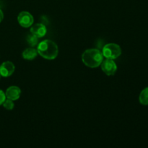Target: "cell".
Wrapping results in <instances>:
<instances>
[{"label":"cell","instance_id":"5bb4252c","mask_svg":"<svg viewBox=\"0 0 148 148\" xmlns=\"http://www.w3.org/2000/svg\"><path fill=\"white\" fill-rule=\"evenodd\" d=\"M4 18V14H3V12L1 11V10H0V23L3 20Z\"/></svg>","mask_w":148,"mask_h":148},{"label":"cell","instance_id":"8992f818","mask_svg":"<svg viewBox=\"0 0 148 148\" xmlns=\"http://www.w3.org/2000/svg\"><path fill=\"white\" fill-rule=\"evenodd\" d=\"M14 69H15V67L12 62L10 61L4 62L0 66V75L4 77H10L14 73Z\"/></svg>","mask_w":148,"mask_h":148},{"label":"cell","instance_id":"6da1fadb","mask_svg":"<svg viewBox=\"0 0 148 148\" xmlns=\"http://www.w3.org/2000/svg\"><path fill=\"white\" fill-rule=\"evenodd\" d=\"M38 53L46 59L51 60L57 57L59 49L56 43L51 40H45L40 42L37 47Z\"/></svg>","mask_w":148,"mask_h":148},{"label":"cell","instance_id":"277c9868","mask_svg":"<svg viewBox=\"0 0 148 148\" xmlns=\"http://www.w3.org/2000/svg\"><path fill=\"white\" fill-rule=\"evenodd\" d=\"M101 66L104 73L108 76L114 75L117 70V65L113 59H106L103 61Z\"/></svg>","mask_w":148,"mask_h":148},{"label":"cell","instance_id":"9c48e42d","mask_svg":"<svg viewBox=\"0 0 148 148\" xmlns=\"http://www.w3.org/2000/svg\"><path fill=\"white\" fill-rule=\"evenodd\" d=\"M22 55H23V57L26 60H33L37 56L38 51L33 48H29V49H26L23 52Z\"/></svg>","mask_w":148,"mask_h":148},{"label":"cell","instance_id":"30bf717a","mask_svg":"<svg viewBox=\"0 0 148 148\" xmlns=\"http://www.w3.org/2000/svg\"><path fill=\"white\" fill-rule=\"evenodd\" d=\"M139 101H140V103L142 105H148V87L144 88L141 91L140 96H139Z\"/></svg>","mask_w":148,"mask_h":148},{"label":"cell","instance_id":"7a4b0ae2","mask_svg":"<svg viewBox=\"0 0 148 148\" xmlns=\"http://www.w3.org/2000/svg\"><path fill=\"white\" fill-rule=\"evenodd\" d=\"M82 60L84 64L90 68H96L103 61L102 52L96 49H88L82 55Z\"/></svg>","mask_w":148,"mask_h":148},{"label":"cell","instance_id":"8fae6325","mask_svg":"<svg viewBox=\"0 0 148 148\" xmlns=\"http://www.w3.org/2000/svg\"><path fill=\"white\" fill-rule=\"evenodd\" d=\"M38 38L35 36L34 35H28L27 37V42L31 47H34V46H36V45L38 44Z\"/></svg>","mask_w":148,"mask_h":148},{"label":"cell","instance_id":"7c38bea8","mask_svg":"<svg viewBox=\"0 0 148 148\" xmlns=\"http://www.w3.org/2000/svg\"><path fill=\"white\" fill-rule=\"evenodd\" d=\"M3 106L7 110H12L13 108H14V103H13V101L7 98V99L5 100L4 102L3 103Z\"/></svg>","mask_w":148,"mask_h":148},{"label":"cell","instance_id":"4fadbf2b","mask_svg":"<svg viewBox=\"0 0 148 148\" xmlns=\"http://www.w3.org/2000/svg\"><path fill=\"white\" fill-rule=\"evenodd\" d=\"M5 100H6L5 93H4L1 90H0V106L2 105L3 103L4 102Z\"/></svg>","mask_w":148,"mask_h":148},{"label":"cell","instance_id":"52a82bcc","mask_svg":"<svg viewBox=\"0 0 148 148\" xmlns=\"http://www.w3.org/2000/svg\"><path fill=\"white\" fill-rule=\"evenodd\" d=\"M47 32V29L46 27L43 24L41 23H37V24L34 25L32 26L30 28V33L31 34L34 35L37 38H42L46 34Z\"/></svg>","mask_w":148,"mask_h":148},{"label":"cell","instance_id":"5b68a950","mask_svg":"<svg viewBox=\"0 0 148 148\" xmlns=\"http://www.w3.org/2000/svg\"><path fill=\"white\" fill-rule=\"evenodd\" d=\"M17 20H18L19 24L22 27H29L32 26V25L33 24L34 19H33V15L30 13L23 11L19 14L18 17H17Z\"/></svg>","mask_w":148,"mask_h":148},{"label":"cell","instance_id":"3957f363","mask_svg":"<svg viewBox=\"0 0 148 148\" xmlns=\"http://www.w3.org/2000/svg\"><path fill=\"white\" fill-rule=\"evenodd\" d=\"M102 53L106 59H115L121 56V49L116 43H108L103 48Z\"/></svg>","mask_w":148,"mask_h":148},{"label":"cell","instance_id":"ba28073f","mask_svg":"<svg viewBox=\"0 0 148 148\" xmlns=\"http://www.w3.org/2000/svg\"><path fill=\"white\" fill-rule=\"evenodd\" d=\"M20 93H21V90H20L18 87L11 86L7 88L5 92V95L6 98L14 101L19 99L20 96Z\"/></svg>","mask_w":148,"mask_h":148}]
</instances>
